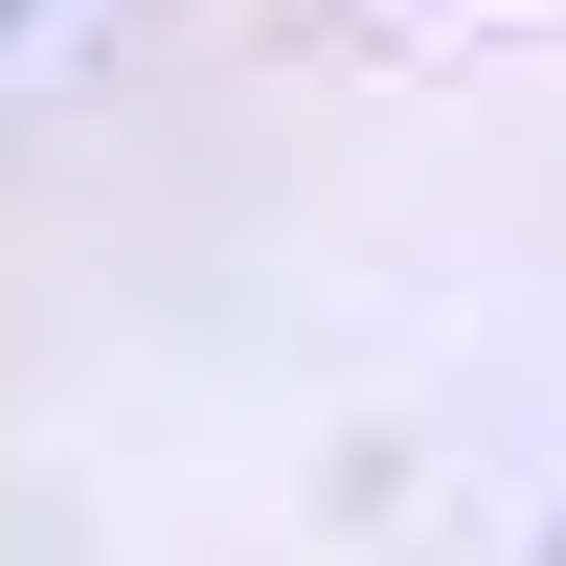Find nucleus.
I'll list each match as a JSON object with an SVG mask.
<instances>
[{
  "label": "nucleus",
  "mask_w": 566,
  "mask_h": 566,
  "mask_svg": "<svg viewBox=\"0 0 566 566\" xmlns=\"http://www.w3.org/2000/svg\"><path fill=\"white\" fill-rule=\"evenodd\" d=\"M544 566H566V544H544Z\"/></svg>",
  "instance_id": "1"
}]
</instances>
